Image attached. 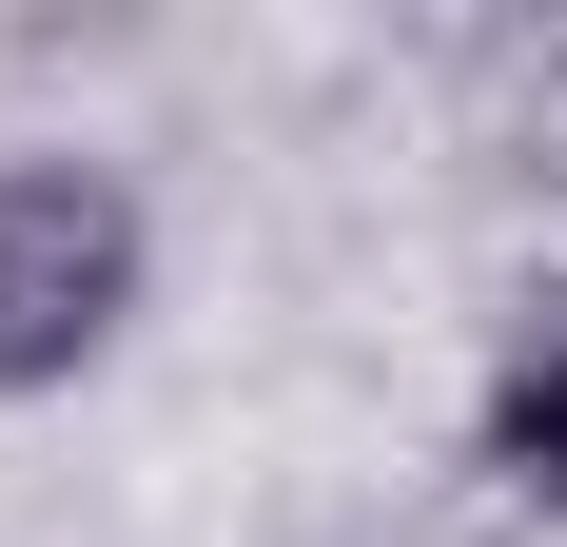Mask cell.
<instances>
[{"mask_svg": "<svg viewBox=\"0 0 567 547\" xmlns=\"http://www.w3.org/2000/svg\"><path fill=\"white\" fill-rule=\"evenodd\" d=\"M489 137H509V157L567 196V20H528V40H509V99H489Z\"/></svg>", "mask_w": 567, "mask_h": 547, "instance_id": "3957f363", "label": "cell"}, {"mask_svg": "<svg viewBox=\"0 0 567 547\" xmlns=\"http://www.w3.org/2000/svg\"><path fill=\"white\" fill-rule=\"evenodd\" d=\"M470 469H489L509 508H548V528H567V274L528 293V313H509V352H489V411H470Z\"/></svg>", "mask_w": 567, "mask_h": 547, "instance_id": "7a4b0ae2", "label": "cell"}, {"mask_svg": "<svg viewBox=\"0 0 567 547\" xmlns=\"http://www.w3.org/2000/svg\"><path fill=\"white\" fill-rule=\"evenodd\" d=\"M157 293V216L117 157H0V411L79 391Z\"/></svg>", "mask_w": 567, "mask_h": 547, "instance_id": "6da1fadb", "label": "cell"}]
</instances>
